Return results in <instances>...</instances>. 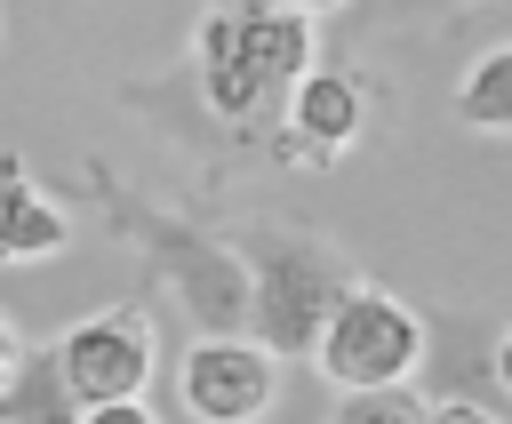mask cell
I'll return each mask as SVG.
<instances>
[{
	"mask_svg": "<svg viewBox=\"0 0 512 424\" xmlns=\"http://www.w3.org/2000/svg\"><path fill=\"white\" fill-rule=\"evenodd\" d=\"M80 192L104 208L112 240H136V248H144V264L176 288V304H184V320H192L200 336H240V328H248V264H240V248H232V240L200 232L192 216L152 208V200H144V192H128L104 160H88V168H80Z\"/></svg>",
	"mask_w": 512,
	"mask_h": 424,
	"instance_id": "6da1fadb",
	"label": "cell"
},
{
	"mask_svg": "<svg viewBox=\"0 0 512 424\" xmlns=\"http://www.w3.org/2000/svg\"><path fill=\"white\" fill-rule=\"evenodd\" d=\"M320 64L312 16H296L288 0H224L200 16L192 32V88L224 128H248L272 96H288L304 72Z\"/></svg>",
	"mask_w": 512,
	"mask_h": 424,
	"instance_id": "7a4b0ae2",
	"label": "cell"
},
{
	"mask_svg": "<svg viewBox=\"0 0 512 424\" xmlns=\"http://www.w3.org/2000/svg\"><path fill=\"white\" fill-rule=\"evenodd\" d=\"M232 248L248 264V336L264 352H312L320 328H328V312H336V296L352 288V264L328 240L280 232V224L272 232H248Z\"/></svg>",
	"mask_w": 512,
	"mask_h": 424,
	"instance_id": "3957f363",
	"label": "cell"
},
{
	"mask_svg": "<svg viewBox=\"0 0 512 424\" xmlns=\"http://www.w3.org/2000/svg\"><path fill=\"white\" fill-rule=\"evenodd\" d=\"M312 360H320V376H328L336 392L408 384V376L424 368V320H416L400 296H384V288L352 280V288L336 296V312H328V328H320Z\"/></svg>",
	"mask_w": 512,
	"mask_h": 424,
	"instance_id": "277c9868",
	"label": "cell"
},
{
	"mask_svg": "<svg viewBox=\"0 0 512 424\" xmlns=\"http://www.w3.org/2000/svg\"><path fill=\"white\" fill-rule=\"evenodd\" d=\"M48 352H56V376H64V392H72L80 408L136 400V392L152 384V360H160V344H152V304H144V296L104 304V312L56 328Z\"/></svg>",
	"mask_w": 512,
	"mask_h": 424,
	"instance_id": "5b68a950",
	"label": "cell"
},
{
	"mask_svg": "<svg viewBox=\"0 0 512 424\" xmlns=\"http://www.w3.org/2000/svg\"><path fill=\"white\" fill-rule=\"evenodd\" d=\"M176 400L192 424H264L280 400V352L240 336H192L176 368Z\"/></svg>",
	"mask_w": 512,
	"mask_h": 424,
	"instance_id": "8992f818",
	"label": "cell"
},
{
	"mask_svg": "<svg viewBox=\"0 0 512 424\" xmlns=\"http://www.w3.org/2000/svg\"><path fill=\"white\" fill-rule=\"evenodd\" d=\"M360 128H368V80H360V72H336V64H312V72L288 88L280 160H336Z\"/></svg>",
	"mask_w": 512,
	"mask_h": 424,
	"instance_id": "52a82bcc",
	"label": "cell"
},
{
	"mask_svg": "<svg viewBox=\"0 0 512 424\" xmlns=\"http://www.w3.org/2000/svg\"><path fill=\"white\" fill-rule=\"evenodd\" d=\"M64 240H72L64 200L40 192L16 152H0V264H48L64 256Z\"/></svg>",
	"mask_w": 512,
	"mask_h": 424,
	"instance_id": "ba28073f",
	"label": "cell"
},
{
	"mask_svg": "<svg viewBox=\"0 0 512 424\" xmlns=\"http://www.w3.org/2000/svg\"><path fill=\"white\" fill-rule=\"evenodd\" d=\"M0 424H80V400L56 376V352H24V368L0 384Z\"/></svg>",
	"mask_w": 512,
	"mask_h": 424,
	"instance_id": "9c48e42d",
	"label": "cell"
},
{
	"mask_svg": "<svg viewBox=\"0 0 512 424\" xmlns=\"http://www.w3.org/2000/svg\"><path fill=\"white\" fill-rule=\"evenodd\" d=\"M456 120L480 136H512V40L488 48L464 80H456Z\"/></svg>",
	"mask_w": 512,
	"mask_h": 424,
	"instance_id": "30bf717a",
	"label": "cell"
},
{
	"mask_svg": "<svg viewBox=\"0 0 512 424\" xmlns=\"http://www.w3.org/2000/svg\"><path fill=\"white\" fill-rule=\"evenodd\" d=\"M336 424H424V400L408 384H376V392H344Z\"/></svg>",
	"mask_w": 512,
	"mask_h": 424,
	"instance_id": "8fae6325",
	"label": "cell"
},
{
	"mask_svg": "<svg viewBox=\"0 0 512 424\" xmlns=\"http://www.w3.org/2000/svg\"><path fill=\"white\" fill-rule=\"evenodd\" d=\"M80 424H160L152 408H144V392L136 400H104V408H80Z\"/></svg>",
	"mask_w": 512,
	"mask_h": 424,
	"instance_id": "7c38bea8",
	"label": "cell"
},
{
	"mask_svg": "<svg viewBox=\"0 0 512 424\" xmlns=\"http://www.w3.org/2000/svg\"><path fill=\"white\" fill-rule=\"evenodd\" d=\"M424 424H496L488 408H472V400H432L424 408Z\"/></svg>",
	"mask_w": 512,
	"mask_h": 424,
	"instance_id": "4fadbf2b",
	"label": "cell"
},
{
	"mask_svg": "<svg viewBox=\"0 0 512 424\" xmlns=\"http://www.w3.org/2000/svg\"><path fill=\"white\" fill-rule=\"evenodd\" d=\"M16 368H24V336H16V320L0 312V384H8Z\"/></svg>",
	"mask_w": 512,
	"mask_h": 424,
	"instance_id": "5bb4252c",
	"label": "cell"
},
{
	"mask_svg": "<svg viewBox=\"0 0 512 424\" xmlns=\"http://www.w3.org/2000/svg\"><path fill=\"white\" fill-rule=\"evenodd\" d=\"M496 384H504V392H512V328H504V336H496Z\"/></svg>",
	"mask_w": 512,
	"mask_h": 424,
	"instance_id": "9a60e30c",
	"label": "cell"
},
{
	"mask_svg": "<svg viewBox=\"0 0 512 424\" xmlns=\"http://www.w3.org/2000/svg\"><path fill=\"white\" fill-rule=\"evenodd\" d=\"M288 8H296V16H336L344 0H288Z\"/></svg>",
	"mask_w": 512,
	"mask_h": 424,
	"instance_id": "2e32d148",
	"label": "cell"
},
{
	"mask_svg": "<svg viewBox=\"0 0 512 424\" xmlns=\"http://www.w3.org/2000/svg\"><path fill=\"white\" fill-rule=\"evenodd\" d=\"M0 32H8V24H0Z\"/></svg>",
	"mask_w": 512,
	"mask_h": 424,
	"instance_id": "e0dca14e",
	"label": "cell"
}]
</instances>
